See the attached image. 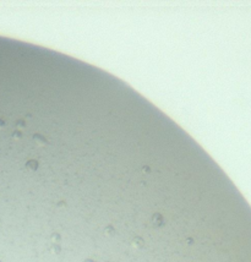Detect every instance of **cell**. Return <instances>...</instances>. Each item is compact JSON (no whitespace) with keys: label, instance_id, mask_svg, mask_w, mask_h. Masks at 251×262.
I'll list each match as a JSON object with an SVG mask.
<instances>
[{"label":"cell","instance_id":"6da1fadb","mask_svg":"<svg viewBox=\"0 0 251 262\" xmlns=\"http://www.w3.org/2000/svg\"><path fill=\"white\" fill-rule=\"evenodd\" d=\"M27 167H28L30 169L34 170V169L37 168V163H36L34 160H31V162H28V163H27Z\"/></svg>","mask_w":251,"mask_h":262},{"label":"cell","instance_id":"7a4b0ae2","mask_svg":"<svg viewBox=\"0 0 251 262\" xmlns=\"http://www.w3.org/2000/svg\"><path fill=\"white\" fill-rule=\"evenodd\" d=\"M20 136H21L20 132H19V134H14V137H15V139H17V137H20Z\"/></svg>","mask_w":251,"mask_h":262},{"label":"cell","instance_id":"3957f363","mask_svg":"<svg viewBox=\"0 0 251 262\" xmlns=\"http://www.w3.org/2000/svg\"><path fill=\"white\" fill-rule=\"evenodd\" d=\"M3 126H4V121L0 120V128H3Z\"/></svg>","mask_w":251,"mask_h":262}]
</instances>
